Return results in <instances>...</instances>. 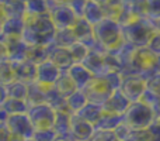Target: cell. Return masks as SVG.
<instances>
[{
  "label": "cell",
  "instance_id": "3",
  "mask_svg": "<svg viewBox=\"0 0 160 141\" xmlns=\"http://www.w3.org/2000/svg\"><path fill=\"white\" fill-rule=\"evenodd\" d=\"M121 31H122L124 41L133 45L135 48L148 47L153 37V34L156 33L153 21H150L148 17L136 19L135 21L121 27Z\"/></svg>",
  "mask_w": 160,
  "mask_h": 141
},
{
  "label": "cell",
  "instance_id": "19",
  "mask_svg": "<svg viewBox=\"0 0 160 141\" xmlns=\"http://www.w3.org/2000/svg\"><path fill=\"white\" fill-rule=\"evenodd\" d=\"M45 103L53 109L55 111H68V105H66V97L59 95L53 86L45 89Z\"/></svg>",
  "mask_w": 160,
  "mask_h": 141
},
{
  "label": "cell",
  "instance_id": "16",
  "mask_svg": "<svg viewBox=\"0 0 160 141\" xmlns=\"http://www.w3.org/2000/svg\"><path fill=\"white\" fill-rule=\"evenodd\" d=\"M37 67L32 61L25 59L21 62H16L13 64V69H14V78L16 80H20L22 83H32L37 80Z\"/></svg>",
  "mask_w": 160,
  "mask_h": 141
},
{
  "label": "cell",
  "instance_id": "24",
  "mask_svg": "<svg viewBox=\"0 0 160 141\" xmlns=\"http://www.w3.org/2000/svg\"><path fill=\"white\" fill-rule=\"evenodd\" d=\"M78 40H76V35L72 28H62V30H56L52 44L61 48H70Z\"/></svg>",
  "mask_w": 160,
  "mask_h": 141
},
{
  "label": "cell",
  "instance_id": "32",
  "mask_svg": "<svg viewBox=\"0 0 160 141\" xmlns=\"http://www.w3.org/2000/svg\"><path fill=\"white\" fill-rule=\"evenodd\" d=\"M13 80H16L13 64L10 61H2L0 62V85L7 86Z\"/></svg>",
  "mask_w": 160,
  "mask_h": 141
},
{
  "label": "cell",
  "instance_id": "26",
  "mask_svg": "<svg viewBox=\"0 0 160 141\" xmlns=\"http://www.w3.org/2000/svg\"><path fill=\"white\" fill-rule=\"evenodd\" d=\"M53 88H55L56 92H58L59 95H62L63 97L70 96L73 92L78 90L76 86H75V83L72 82V79L69 78V75H68L66 71L61 73V76L58 78V80H56V83L53 85Z\"/></svg>",
  "mask_w": 160,
  "mask_h": 141
},
{
  "label": "cell",
  "instance_id": "50",
  "mask_svg": "<svg viewBox=\"0 0 160 141\" xmlns=\"http://www.w3.org/2000/svg\"><path fill=\"white\" fill-rule=\"evenodd\" d=\"M153 110H155V116L156 117H160V99H159V102H158V106H156Z\"/></svg>",
  "mask_w": 160,
  "mask_h": 141
},
{
  "label": "cell",
  "instance_id": "23",
  "mask_svg": "<svg viewBox=\"0 0 160 141\" xmlns=\"http://www.w3.org/2000/svg\"><path fill=\"white\" fill-rule=\"evenodd\" d=\"M121 123H124V117L118 114H110L102 113V116L98 119V122L94 124V130H102V131H114Z\"/></svg>",
  "mask_w": 160,
  "mask_h": 141
},
{
  "label": "cell",
  "instance_id": "31",
  "mask_svg": "<svg viewBox=\"0 0 160 141\" xmlns=\"http://www.w3.org/2000/svg\"><path fill=\"white\" fill-rule=\"evenodd\" d=\"M25 6V16H38V14L48 13L47 0H24Z\"/></svg>",
  "mask_w": 160,
  "mask_h": 141
},
{
  "label": "cell",
  "instance_id": "22",
  "mask_svg": "<svg viewBox=\"0 0 160 141\" xmlns=\"http://www.w3.org/2000/svg\"><path fill=\"white\" fill-rule=\"evenodd\" d=\"M45 89L47 88L41 86L39 83H37V82L28 83L27 97H25V103L28 105V107L41 105V103H45Z\"/></svg>",
  "mask_w": 160,
  "mask_h": 141
},
{
  "label": "cell",
  "instance_id": "33",
  "mask_svg": "<svg viewBox=\"0 0 160 141\" xmlns=\"http://www.w3.org/2000/svg\"><path fill=\"white\" fill-rule=\"evenodd\" d=\"M145 16L150 21L160 19V0H145Z\"/></svg>",
  "mask_w": 160,
  "mask_h": 141
},
{
  "label": "cell",
  "instance_id": "45",
  "mask_svg": "<svg viewBox=\"0 0 160 141\" xmlns=\"http://www.w3.org/2000/svg\"><path fill=\"white\" fill-rule=\"evenodd\" d=\"M7 99V93H6V86L0 85V107L4 103V100Z\"/></svg>",
  "mask_w": 160,
  "mask_h": 141
},
{
  "label": "cell",
  "instance_id": "42",
  "mask_svg": "<svg viewBox=\"0 0 160 141\" xmlns=\"http://www.w3.org/2000/svg\"><path fill=\"white\" fill-rule=\"evenodd\" d=\"M148 130L150 131L153 140H155V141H160V117H156L155 122H153V124L150 126Z\"/></svg>",
  "mask_w": 160,
  "mask_h": 141
},
{
  "label": "cell",
  "instance_id": "11",
  "mask_svg": "<svg viewBox=\"0 0 160 141\" xmlns=\"http://www.w3.org/2000/svg\"><path fill=\"white\" fill-rule=\"evenodd\" d=\"M94 134V126L84 122L76 114L70 116V128L69 137L72 141H90Z\"/></svg>",
  "mask_w": 160,
  "mask_h": 141
},
{
  "label": "cell",
  "instance_id": "15",
  "mask_svg": "<svg viewBox=\"0 0 160 141\" xmlns=\"http://www.w3.org/2000/svg\"><path fill=\"white\" fill-rule=\"evenodd\" d=\"M72 30H73V33H75L78 42H82L88 50H93V48L96 47V40H94V34H93V25L86 21L84 19L76 20Z\"/></svg>",
  "mask_w": 160,
  "mask_h": 141
},
{
  "label": "cell",
  "instance_id": "44",
  "mask_svg": "<svg viewBox=\"0 0 160 141\" xmlns=\"http://www.w3.org/2000/svg\"><path fill=\"white\" fill-rule=\"evenodd\" d=\"M2 61H7V50H6V44L3 38L0 37V62Z\"/></svg>",
  "mask_w": 160,
  "mask_h": 141
},
{
  "label": "cell",
  "instance_id": "7",
  "mask_svg": "<svg viewBox=\"0 0 160 141\" xmlns=\"http://www.w3.org/2000/svg\"><path fill=\"white\" fill-rule=\"evenodd\" d=\"M112 89L110 88V85L107 83V80L102 76L100 78H93L90 80L87 86L83 89V93L86 95V99L88 103H94V105L102 106L105 103V100L111 96Z\"/></svg>",
  "mask_w": 160,
  "mask_h": 141
},
{
  "label": "cell",
  "instance_id": "37",
  "mask_svg": "<svg viewBox=\"0 0 160 141\" xmlns=\"http://www.w3.org/2000/svg\"><path fill=\"white\" fill-rule=\"evenodd\" d=\"M66 4H68V7L75 13V16L78 17V19H83L87 0H66Z\"/></svg>",
  "mask_w": 160,
  "mask_h": 141
},
{
  "label": "cell",
  "instance_id": "39",
  "mask_svg": "<svg viewBox=\"0 0 160 141\" xmlns=\"http://www.w3.org/2000/svg\"><path fill=\"white\" fill-rule=\"evenodd\" d=\"M146 90H150L152 93L160 96V72L146 78Z\"/></svg>",
  "mask_w": 160,
  "mask_h": 141
},
{
  "label": "cell",
  "instance_id": "13",
  "mask_svg": "<svg viewBox=\"0 0 160 141\" xmlns=\"http://www.w3.org/2000/svg\"><path fill=\"white\" fill-rule=\"evenodd\" d=\"M48 61H51L62 72L68 71L73 64H75L69 48H61V47H56V45H53V44L48 45Z\"/></svg>",
  "mask_w": 160,
  "mask_h": 141
},
{
  "label": "cell",
  "instance_id": "52",
  "mask_svg": "<svg viewBox=\"0 0 160 141\" xmlns=\"http://www.w3.org/2000/svg\"><path fill=\"white\" fill-rule=\"evenodd\" d=\"M3 20L4 19H0V37H2V30H3Z\"/></svg>",
  "mask_w": 160,
  "mask_h": 141
},
{
  "label": "cell",
  "instance_id": "21",
  "mask_svg": "<svg viewBox=\"0 0 160 141\" xmlns=\"http://www.w3.org/2000/svg\"><path fill=\"white\" fill-rule=\"evenodd\" d=\"M102 113H104L102 106L87 102V105H86L83 109H80L78 113H76V116H79L80 119H83L84 122H87V123H90V124L94 126L97 122H98L100 117L102 116Z\"/></svg>",
  "mask_w": 160,
  "mask_h": 141
},
{
  "label": "cell",
  "instance_id": "54",
  "mask_svg": "<svg viewBox=\"0 0 160 141\" xmlns=\"http://www.w3.org/2000/svg\"><path fill=\"white\" fill-rule=\"evenodd\" d=\"M22 141H34L32 138H30V140H22Z\"/></svg>",
  "mask_w": 160,
  "mask_h": 141
},
{
  "label": "cell",
  "instance_id": "53",
  "mask_svg": "<svg viewBox=\"0 0 160 141\" xmlns=\"http://www.w3.org/2000/svg\"><path fill=\"white\" fill-rule=\"evenodd\" d=\"M10 2H14V0H0L2 4H7V3H10Z\"/></svg>",
  "mask_w": 160,
  "mask_h": 141
},
{
  "label": "cell",
  "instance_id": "43",
  "mask_svg": "<svg viewBox=\"0 0 160 141\" xmlns=\"http://www.w3.org/2000/svg\"><path fill=\"white\" fill-rule=\"evenodd\" d=\"M0 141H13V137L6 126V122L0 123Z\"/></svg>",
  "mask_w": 160,
  "mask_h": 141
},
{
  "label": "cell",
  "instance_id": "29",
  "mask_svg": "<svg viewBox=\"0 0 160 141\" xmlns=\"http://www.w3.org/2000/svg\"><path fill=\"white\" fill-rule=\"evenodd\" d=\"M4 17H14V19H25V6L24 0H14L7 4H3Z\"/></svg>",
  "mask_w": 160,
  "mask_h": 141
},
{
  "label": "cell",
  "instance_id": "48",
  "mask_svg": "<svg viewBox=\"0 0 160 141\" xmlns=\"http://www.w3.org/2000/svg\"><path fill=\"white\" fill-rule=\"evenodd\" d=\"M6 119H7V114L4 113V110H3L2 107H0V123H4Z\"/></svg>",
  "mask_w": 160,
  "mask_h": 141
},
{
  "label": "cell",
  "instance_id": "6",
  "mask_svg": "<svg viewBox=\"0 0 160 141\" xmlns=\"http://www.w3.org/2000/svg\"><path fill=\"white\" fill-rule=\"evenodd\" d=\"M56 111L47 103H41L37 106L28 107L27 116L32 124L34 130H45V128H52L55 122Z\"/></svg>",
  "mask_w": 160,
  "mask_h": 141
},
{
  "label": "cell",
  "instance_id": "2",
  "mask_svg": "<svg viewBox=\"0 0 160 141\" xmlns=\"http://www.w3.org/2000/svg\"><path fill=\"white\" fill-rule=\"evenodd\" d=\"M96 47L104 51H114L124 42L121 25L111 19H102L93 25Z\"/></svg>",
  "mask_w": 160,
  "mask_h": 141
},
{
  "label": "cell",
  "instance_id": "28",
  "mask_svg": "<svg viewBox=\"0 0 160 141\" xmlns=\"http://www.w3.org/2000/svg\"><path fill=\"white\" fill-rule=\"evenodd\" d=\"M2 109L4 110V113L7 116L11 114H22L28 111V105L25 103V100H17V99H7L4 100V103L2 105Z\"/></svg>",
  "mask_w": 160,
  "mask_h": 141
},
{
  "label": "cell",
  "instance_id": "27",
  "mask_svg": "<svg viewBox=\"0 0 160 141\" xmlns=\"http://www.w3.org/2000/svg\"><path fill=\"white\" fill-rule=\"evenodd\" d=\"M66 105H68V110L70 114H76L80 109H83L87 105V99H86V95L83 93V90H76L73 92L70 96L66 97Z\"/></svg>",
  "mask_w": 160,
  "mask_h": 141
},
{
  "label": "cell",
  "instance_id": "38",
  "mask_svg": "<svg viewBox=\"0 0 160 141\" xmlns=\"http://www.w3.org/2000/svg\"><path fill=\"white\" fill-rule=\"evenodd\" d=\"M56 133L53 128H45V130H34L32 140L34 141H53Z\"/></svg>",
  "mask_w": 160,
  "mask_h": 141
},
{
  "label": "cell",
  "instance_id": "8",
  "mask_svg": "<svg viewBox=\"0 0 160 141\" xmlns=\"http://www.w3.org/2000/svg\"><path fill=\"white\" fill-rule=\"evenodd\" d=\"M119 90L125 95L131 103L141 100L143 92L146 90V80L139 75H125L122 76V83Z\"/></svg>",
  "mask_w": 160,
  "mask_h": 141
},
{
  "label": "cell",
  "instance_id": "5",
  "mask_svg": "<svg viewBox=\"0 0 160 141\" xmlns=\"http://www.w3.org/2000/svg\"><path fill=\"white\" fill-rule=\"evenodd\" d=\"M6 126L10 131L13 141H22L32 138L34 127L28 119L27 113L22 114H11L6 119Z\"/></svg>",
  "mask_w": 160,
  "mask_h": 141
},
{
  "label": "cell",
  "instance_id": "40",
  "mask_svg": "<svg viewBox=\"0 0 160 141\" xmlns=\"http://www.w3.org/2000/svg\"><path fill=\"white\" fill-rule=\"evenodd\" d=\"M90 141H119L114 131H102V130H94L93 137Z\"/></svg>",
  "mask_w": 160,
  "mask_h": 141
},
{
  "label": "cell",
  "instance_id": "36",
  "mask_svg": "<svg viewBox=\"0 0 160 141\" xmlns=\"http://www.w3.org/2000/svg\"><path fill=\"white\" fill-rule=\"evenodd\" d=\"M105 80H107V83L110 85V88L112 89L114 92L118 90L119 88H121V83H122V75L119 73V72H115V71H110L107 72V73L104 75Z\"/></svg>",
  "mask_w": 160,
  "mask_h": 141
},
{
  "label": "cell",
  "instance_id": "30",
  "mask_svg": "<svg viewBox=\"0 0 160 141\" xmlns=\"http://www.w3.org/2000/svg\"><path fill=\"white\" fill-rule=\"evenodd\" d=\"M27 83H22L20 80H13L6 86V93L7 97L10 99H17V100H25L27 97Z\"/></svg>",
  "mask_w": 160,
  "mask_h": 141
},
{
  "label": "cell",
  "instance_id": "9",
  "mask_svg": "<svg viewBox=\"0 0 160 141\" xmlns=\"http://www.w3.org/2000/svg\"><path fill=\"white\" fill-rule=\"evenodd\" d=\"M51 16V20H52L53 25H55L56 30H62V28H72L75 25L78 17L75 16L72 10L68 7L66 3L63 4H58L53 6L48 10Z\"/></svg>",
  "mask_w": 160,
  "mask_h": 141
},
{
  "label": "cell",
  "instance_id": "41",
  "mask_svg": "<svg viewBox=\"0 0 160 141\" xmlns=\"http://www.w3.org/2000/svg\"><path fill=\"white\" fill-rule=\"evenodd\" d=\"M114 134H115L117 138H118L119 141H128L129 137H131V134H132V130H131L125 123H121V124L114 130Z\"/></svg>",
  "mask_w": 160,
  "mask_h": 141
},
{
  "label": "cell",
  "instance_id": "46",
  "mask_svg": "<svg viewBox=\"0 0 160 141\" xmlns=\"http://www.w3.org/2000/svg\"><path fill=\"white\" fill-rule=\"evenodd\" d=\"M48 3V7H53V6H58V4H63V3H66V0H47Z\"/></svg>",
  "mask_w": 160,
  "mask_h": 141
},
{
  "label": "cell",
  "instance_id": "12",
  "mask_svg": "<svg viewBox=\"0 0 160 141\" xmlns=\"http://www.w3.org/2000/svg\"><path fill=\"white\" fill-rule=\"evenodd\" d=\"M62 71L52 64L51 61H45L37 67V83H39L44 88H51L56 83L58 78L61 76Z\"/></svg>",
  "mask_w": 160,
  "mask_h": 141
},
{
  "label": "cell",
  "instance_id": "47",
  "mask_svg": "<svg viewBox=\"0 0 160 141\" xmlns=\"http://www.w3.org/2000/svg\"><path fill=\"white\" fill-rule=\"evenodd\" d=\"M53 141H72V138L69 136H56Z\"/></svg>",
  "mask_w": 160,
  "mask_h": 141
},
{
  "label": "cell",
  "instance_id": "55",
  "mask_svg": "<svg viewBox=\"0 0 160 141\" xmlns=\"http://www.w3.org/2000/svg\"><path fill=\"white\" fill-rule=\"evenodd\" d=\"M128 141H132V140H128Z\"/></svg>",
  "mask_w": 160,
  "mask_h": 141
},
{
  "label": "cell",
  "instance_id": "4",
  "mask_svg": "<svg viewBox=\"0 0 160 141\" xmlns=\"http://www.w3.org/2000/svg\"><path fill=\"white\" fill-rule=\"evenodd\" d=\"M122 117H124V123L132 131L148 130L156 119L155 110L141 100L131 103Z\"/></svg>",
  "mask_w": 160,
  "mask_h": 141
},
{
  "label": "cell",
  "instance_id": "18",
  "mask_svg": "<svg viewBox=\"0 0 160 141\" xmlns=\"http://www.w3.org/2000/svg\"><path fill=\"white\" fill-rule=\"evenodd\" d=\"M24 19H14V17H6L3 20L2 38H18L22 35L24 31Z\"/></svg>",
  "mask_w": 160,
  "mask_h": 141
},
{
  "label": "cell",
  "instance_id": "35",
  "mask_svg": "<svg viewBox=\"0 0 160 141\" xmlns=\"http://www.w3.org/2000/svg\"><path fill=\"white\" fill-rule=\"evenodd\" d=\"M69 51H70V54H72V58H73V61H75V64H82L86 57L88 55V52H90V50H88L86 45H83L82 42L73 44L72 47L69 48Z\"/></svg>",
  "mask_w": 160,
  "mask_h": 141
},
{
  "label": "cell",
  "instance_id": "1",
  "mask_svg": "<svg viewBox=\"0 0 160 141\" xmlns=\"http://www.w3.org/2000/svg\"><path fill=\"white\" fill-rule=\"evenodd\" d=\"M22 41L30 47H48L53 42L56 28L51 20L49 13L38 16H25Z\"/></svg>",
  "mask_w": 160,
  "mask_h": 141
},
{
  "label": "cell",
  "instance_id": "25",
  "mask_svg": "<svg viewBox=\"0 0 160 141\" xmlns=\"http://www.w3.org/2000/svg\"><path fill=\"white\" fill-rule=\"evenodd\" d=\"M70 116L72 114L68 111H56L55 122H53V131L56 136H69L70 128Z\"/></svg>",
  "mask_w": 160,
  "mask_h": 141
},
{
  "label": "cell",
  "instance_id": "14",
  "mask_svg": "<svg viewBox=\"0 0 160 141\" xmlns=\"http://www.w3.org/2000/svg\"><path fill=\"white\" fill-rule=\"evenodd\" d=\"M129 105H131V102L125 97V95L118 89V90L112 92L111 96L105 100V103L102 105V110H104V113L124 116V113L127 111V109H128V106Z\"/></svg>",
  "mask_w": 160,
  "mask_h": 141
},
{
  "label": "cell",
  "instance_id": "34",
  "mask_svg": "<svg viewBox=\"0 0 160 141\" xmlns=\"http://www.w3.org/2000/svg\"><path fill=\"white\" fill-rule=\"evenodd\" d=\"M28 59L32 61L35 65H39L48 59V47H31Z\"/></svg>",
  "mask_w": 160,
  "mask_h": 141
},
{
  "label": "cell",
  "instance_id": "17",
  "mask_svg": "<svg viewBox=\"0 0 160 141\" xmlns=\"http://www.w3.org/2000/svg\"><path fill=\"white\" fill-rule=\"evenodd\" d=\"M66 72L69 75V78L72 79V82L75 83L76 89H79V90H83L94 78L82 64H73Z\"/></svg>",
  "mask_w": 160,
  "mask_h": 141
},
{
  "label": "cell",
  "instance_id": "51",
  "mask_svg": "<svg viewBox=\"0 0 160 141\" xmlns=\"http://www.w3.org/2000/svg\"><path fill=\"white\" fill-rule=\"evenodd\" d=\"M0 19H6L4 13H3V4H2V3H0Z\"/></svg>",
  "mask_w": 160,
  "mask_h": 141
},
{
  "label": "cell",
  "instance_id": "49",
  "mask_svg": "<svg viewBox=\"0 0 160 141\" xmlns=\"http://www.w3.org/2000/svg\"><path fill=\"white\" fill-rule=\"evenodd\" d=\"M153 25H155V31H156V33L160 34V19L156 20V21H153Z\"/></svg>",
  "mask_w": 160,
  "mask_h": 141
},
{
  "label": "cell",
  "instance_id": "20",
  "mask_svg": "<svg viewBox=\"0 0 160 141\" xmlns=\"http://www.w3.org/2000/svg\"><path fill=\"white\" fill-rule=\"evenodd\" d=\"M83 19H84L87 23H90L91 25L100 23L102 19H105V14H104V8H102V6L98 4L97 2H94V0H87V4H86Z\"/></svg>",
  "mask_w": 160,
  "mask_h": 141
},
{
  "label": "cell",
  "instance_id": "10",
  "mask_svg": "<svg viewBox=\"0 0 160 141\" xmlns=\"http://www.w3.org/2000/svg\"><path fill=\"white\" fill-rule=\"evenodd\" d=\"M6 44V50H7V61L11 64L16 62H21L28 59V54H30V45L27 42L22 41L21 37L18 38H3Z\"/></svg>",
  "mask_w": 160,
  "mask_h": 141
}]
</instances>
